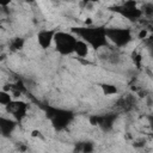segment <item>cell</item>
I'll return each instance as SVG.
<instances>
[{
	"instance_id": "6da1fadb",
	"label": "cell",
	"mask_w": 153,
	"mask_h": 153,
	"mask_svg": "<svg viewBox=\"0 0 153 153\" xmlns=\"http://www.w3.org/2000/svg\"><path fill=\"white\" fill-rule=\"evenodd\" d=\"M71 31L75 33L79 38L84 39L94 50H99L102 48L109 47L106 27L103 25L87 24L84 26H73L71 27Z\"/></svg>"
},
{
	"instance_id": "7a4b0ae2",
	"label": "cell",
	"mask_w": 153,
	"mask_h": 153,
	"mask_svg": "<svg viewBox=\"0 0 153 153\" xmlns=\"http://www.w3.org/2000/svg\"><path fill=\"white\" fill-rule=\"evenodd\" d=\"M43 109L45 112V117L50 121L53 128L56 131L65 130L74 120V112L72 110L56 108L51 105H45Z\"/></svg>"
},
{
	"instance_id": "3957f363",
	"label": "cell",
	"mask_w": 153,
	"mask_h": 153,
	"mask_svg": "<svg viewBox=\"0 0 153 153\" xmlns=\"http://www.w3.org/2000/svg\"><path fill=\"white\" fill-rule=\"evenodd\" d=\"M78 42V36L72 31H56L54 37L55 50L61 56H69L74 54L75 44Z\"/></svg>"
},
{
	"instance_id": "277c9868",
	"label": "cell",
	"mask_w": 153,
	"mask_h": 153,
	"mask_svg": "<svg viewBox=\"0 0 153 153\" xmlns=\"http://www.w3.org/2000/svg\"><path fill=\"white\" fill-rule=\"evenodd\" d=\"M106 36L117 48H124L133 41V33L129 27H106Z\"/></svg>"
},
{
	"instance_id": "5b68a950",
	"label": "cell",
	"mask_w": 153,
	"mask_h": 153,
	"mask_svg": "<svg viewBox=\"0 0 153 153\" xmlns=\"http://www.w3.org/2000/svg\"><path fill=\"white\" fill-rule=\"evenodd\" d=\"M109 8H110V11H112L131 22L139 20L142 17V11H141V8L137 7L135 0H127L126 2H123L121 5H115Z\"/></svg>"
},
{
	"instance_id": "8992f818",
	"label": "cell",
	"mask_w": 153,
	"mask_h": 153,
	"mask_svg": "<svg viewBox=\"0 0 153 153\" xmlns=\"http://www.w3.org/2000/svg\"><path fill=\"white\" fill-rule=\"evenodd\" d=\"M27 109L29 105L27 103L23 102V100H16L13 99L11 103H8L7 105H5V110L7 114L12 115L14 120H17L18 122H22L27 114Z\"/></svg>"
},
{
	"instance_id": "52a82bcc",
	"label": "cell",
	"mask_w": 153,
	"mask_h": 153,
	"mask_svg": "<svg viewBox=\"0 0 153 153\" xmlns=\"http://www.w3.org/2000/svg\"><path fill=\"white\" fill-rule=\"evenodd\" d=\"M57 30L55 29H42L37 32L36 38H37V43L42 49H48L51 47V44L54 43V37Z\"/></svg>"
},
{
	"instance_id": "ba28073f",
	"label": "cell",
	"mask_w": 153,
	"mask_h": 153,
	"mask_svg": "<svg viewBox=\"0 0 153 153\" xmlns=\"http://www.w3.org/2000/svg\"><path fill=\"white\" fill-rule=\"evenodd\" d=\"M99 115V121H98V127L103 131H110L112 130L115 122L118 118V114L116 111H109L105 114H98Z\"/></svg>"
},
{
	"instance_id": "9c48e42d",
	"label": "cell",
	"mask_w": 153,
	"mask_h": 153,
	"mask_svg": "<svg viewBox=\"0 0 153 153\" xmlns=\"http://www.w3.org/2000/svg\"><path fill=\"white\" fill-rule=\"evenodd\" d=\"M18 126V121L14 118H10V117H5L1 116L0 117V133L4 137H10L11 134L16 130Z\"/></svg>"
},
{
	"instance_id": "30bf717a",
	"label": "cell",
	"mask_w": 153,
	"mask_h": 153,
	"mask_svg": "<svg viewBox=\"0 0 153 153\" xmlns=\"http://www.w3.org/2000/svg\"><path fill=\"white\" fill-rule=\"evenodd\" d=\"M135 104H136V98L133 94H126L120 99H117L116 108L122 111H130L134 109Z\"/></svg>"
},
{
	"instance_id": "8fae6325",
	"label": "cell",
	"mask_w": 153,
	"mask_h": 153,
	"mask_svg": "<svg viewBox=\"0 0 153 153\" xmlns=\"http://www.w3.org/2000/svg\"><path fill=\"white\" fill-rule=\"evenodd\" d=\"M90 53V45L81 38L78 37V42L75 44V49H74V54H76L79 57H86Z\"/></svg>"
},
{
	"instance_id": "7c38bea8",
	"label": "cell",
	"mask_w": 153,
	"mask_h": 153,
	"mask_svg": "<svg viewBox=\"0 0 153 153\" xmlns=\"http://www.w3.org/2000/svg\"><path fill=\"white\" fill-rule=\"evenodd\" d=\"M24 45H25V39H24L23 37H19V36L13 37V38L8 42V49H10V51H12V53H18V51L23 50Z\"/></svg>"
},
{
	"instance_id": "4fadbf2b",
	"label": "cell",
	"mask_w": 153,
	"mask_h": 153,
	"mask_svg": "<svg viewBox=\"0 0 153 153\" xmlns=\"http://www.w3.org/2000/svg\"><path fill=\"white\" fill-rule=\"evenodd\" d=\"M94 149V145L92 141H79L75 143L74 151L75 152H82V153H91Z\"/></svg>"
},
{
	"instance_id": "5bb4252c",
	"label": "cell",
	"mask_w": 153,
	"mask_h": 153,
	"mask_svg": "<svg viewBox=\"0 0 153 153\" xmlns=\"http://www.w3.org/2000/svg\"><path fill=\"white\" fill-rule=\"evenodd\" d=\"M100 90L103 92L104 96H114L118 93V87L115 84H110V82H103L99 85Z\"/></svg>"
},
{
	"instance_id": "9a60e30c",
	"label": "cell",
	"mask_w": 153,
	"mask_h": 153,
	"mask_svg": "<svg viewBox=\"0 0 153 153\" xmlns=\"http://www.w3.org/2000/svg\"><path fill=\"white\" fill-rule=\"evenodd\" d=\"M141 11H142V16H145L146 18H148L149 20L153 19V2L152 1H147L141 6Z\"/></svg>"
},
{
	"instance_id": "2e32d148",
	"label": "cell",
	"mask_w": 153,
	"mask_h": 153,
	"mask_svg": "<svg viewBox=\"0 0 153 153\" xmlns=\"http://www.w3.org/2000/svg\"><path fill=\"white\" fill-rule=\"evenodd\" d=\"M12 100H13V98H12V92L6 91V90H1V91H0V104H1L2 106L7 105V104L11 103Z\"/></svg>"
},
{
	"instance_id": "e0dca14e",
	"label": "cell",
	"mask_w": 153,
	"mask_h": 153,
	"mask_svg": "<svg viewBox=\"0 0 153 153\" xmlns=\"http://www.w3.org/2000/svg\"><path fill=\"white\" fill-rule=\"evenodd\" d=\"M131 61H133V63L135 65V67L137 68V69H140L141 68V65H142V55L139 53V51H133L131 53Z\"/></svg>"
},
{
	"instance_id": "ac0fdd59",
	"label": "cell",
	"mask_w": 153,
	"mask_h": 153,
	"mask_svg": "<svg viewBox=\"0 0 153 153\" xmlns=\"http://www.w3.org/2000/svg\"><path fill=\"white\" fill-rule=\"evenodd\" d=\"M98 121H99V115L97 114H94V115H91L90 117H88V123L91 124V126H93V127H98Z\"/></svg>"
},
{
	"instance_id": "d6986e66",
	"label": "cell",
	"mask_w": 153,
	"mask_h": 153,
	"mask_svg": "<svg viewBox=\"0 0 153 153\" xmlns=\"http://www.w3.org/2000/svg\"><path fill=\"white\" fill-rule=\"evenodd\" d=\"M148 37V30L147 29H141L137 33V38L139 39H146Z\"/></svg>"
},
{
	"instance_id": "ffe728a7",
	"label": "cell",
	"mask_w": 153,
	"mask_h": 153,
	"mask_svg": "<svg viewBox=\"0 0 153 153\" xmlns=\"http://www.w3.org/2000/svg\"><path fill=\"white\" fill-rule=\"evenodd\" d=\"M10 4H11V0H0V6L2 8H6Z\"/></svg>"
},
{
	"instance_id": "44dd1931",
	"label": "cell",
	"mask_w": 153,
	"mask_h": 153,
	"mask_svg": "<svg viewBox=\"0 0 153 153\" xmlns=\"http://www.w3.org/2000/svg\"><path fill=\"white\" fill-rule=\"evenodd\" d=\"M147 49H148V54H149V56L153 59V42L152 43H149V44H147Z\"/></svg>"
},
{
	"instance_id": "7402d4cb",
	"label": "cell",
	"mask_w": 153,
	"mask_h": 153,
	"mask_svg": "<svg viewBox=\"0 0 153 153\" xmlns=\"http://www.w3.org/2000/svg\"><path fill=\"white\" fill-rule=\"evenodd\" d=\"M147 120H148V124H149V127H151V129L153 130V114H152V115H148V117H147Z\"/></svg>"
},
{
	"instance_id": "603a6c76",
	"label": "cell",
	"mask_w": 153,
	"mask_h": 153,
	"mask_svg": "<svg viewBox=\"0 0 153 153\" xmlns=\"http://www.w3.org/2000/svg\"><path fill=\"white\" fill-rule=\"evenodd\" d=\"M31 136H32V137H41L42 135H41V131H39V130H32Z\"/></svg>"
},
{
	"instance_id": "cb8c5ba5",
	"label": "cell",
	"mask_w": 153,
	"mask_h": 153,
	"mask_svg": "<svg viewBox=\"0 0 153 153\" xmlns=\"http://www.w3.org/2000/svg\"><path fill=\"white\" fill-rule=\"evenodd\" d=\"M85 5H88V4H96V2H99L100 0H81Z\"/></svg>"
},
{
	"instance_id": "d4e9b609",
	"label": "cell",
	"mask_w": 153,
	"mask_h": 153,
	"mask_svg": "<svg viewBox=\"0 0 153 153\" xmlns=\"http://www.w3.org/2000/svg\"><path fill=\"white\" fill-rule=\"evenodd\" d=\"M133 145H134V147H142V146H145V140L143 141H140V142H135Z\"/></svg>"
},
{
	"instance_id": "484cf974",
	"label": "cell",
	"mask_w": 153,
	"mask_h": 153,
	"mask_svg": "<svg viewBox=\"0 0 153 153\" xmlns=\"http://www.w3.org/2000/svg\"><path fill=\"white\" fill-rule=\"evenodd\" d=\"M151 25H152V26H153V19H152V20H151Z\"/></svg>"
}]
</instances>
